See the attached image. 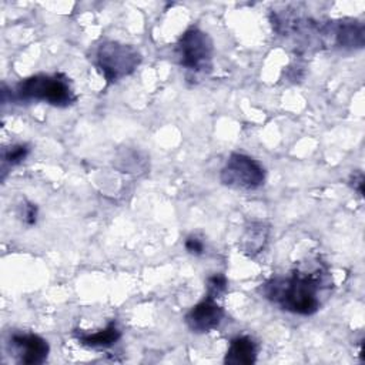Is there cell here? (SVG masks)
I'll list each match as a JSON object with an SVG mask.
<instances>
[{
	"instance_id": "1",
	"label": "cell",
	"mask_w": 365,
	"mask_h": 365,
	"mask_svg": "<svg viewBox=\"0 0 365 365\" xmlns=\"http://www.w3.org/2000/svg\"><path fill=\"white\" fill-rule=\"evenodd\" d=\"M322 284H325L322 269L315 272L297 271L291 277L267 281L262 284L261 292L284 311L299 315H312L321 305L318 292L322 288Z\"/></svg>"
},
{
	"instance_id": "2",
	"label": "cell",
	"mask_w": 365,
	"mask_h": 365,
	"mask_svg": "<svg viewBox=\"0 0 365 365\" xmlns=\"http://www.w3.org/2000/svg\"><path fill=\"white\" fill-rule=\"evenodd\" d=\"M11 100L43 101L56 107H67L76 101L73 88L64 74H36L17 83Z\"/></svg>"
},
{
	"instance_id": "3",
	"label": "cell",
	"mask_w": 365,
	"mask_h": 365,
	"mask_svg": "<svg viewBox=\"0 0 365 365\" xmlns=\"http://www.w3.org/2000/svg\"><path fill=\"white\" fill-rule=\"evenodd\" d=\"M96 63L107 83H114L131 74L138 67L141 54L130 44L107 40L97 47Z\"/></svg>"
},
{
	"instance_id": "4",
	"label": "cell",
	"mask_w": 365,
	"mask_h": 365,
	"mask_svg": "<svg viewBox=\"0 0 365 365\" xmlns=\"http://www.w3.org/2000/svg\"><path fill=\"white\" fill-rule=\"evenodd\" d=\"M178 63L194 73H208L212 68V40L198 27L187 29L175 44Z\"/></svg>"
},
{
	"instance_id": "5",
	"label": "cell",
	"mask_w": 365,
	"mask_h": 365,
	"mask_svg": "<svg viewBox=\"0 0 365 365\" xmlns=\"http://www.w3.org/2000/svg\"><path fill=\"white\" fill-rule=\"evenodd\" d=\"M220 180L224 185L231 188L257 190L265 181V170L252 157L232 153L221 170Z\"/></svg>"
},
{
	"instance_id": "6",
	"label": "cell",
	"mask_w": 365,
	"mask_h": 365,
	"mask_svg": "<svg viewBox=\"0 0 365 365\" xmlns=\"http://www.w3.org/2000/svg\"><path fill=\"white\" fill-rule=\"evenodd\" d=\"M224 318V309L214 298L205 297L194 305L185 315L187 327L195 334H204L215 329Z\"/></svg>"
},
{
	"instance_id": "7",
	"label": "cell",
	"mask_w": 365,
	"mask_h": 365,
	"mask_svg": "<svg viewBox=\"0 0 365 365\" xmlns=\"http://www.w3.org/2000/svg\"><path fill=\"white\" fill-rule=\"evenodd\" d=\"M10 342L13 349L17 352L19 361L21 364H43L50 352L47 341L36 334H13Z\"/></svg>"
},
{
	"instance_id": "8",
	"label": "cell",
	"mask_w": 365,
	"mask_h": 365,
	"mask_svg": "<svg viewBox=\"0 0 365 365\" xmlns=\"http://www.w3.org/2000/svg\"><path fill=\"white\" fill-rule=\"evenodd\" d=\"M331 34H334L335 44L344 48H361L365 43L364 24L359 21L331 23Z\"/></svg>"
},
{
	"instance_id": "9",
	"label": "cell",
	"mask_w": 365,
	"mask_h": 365,
	"mask_svg": "<svg viewBox=\"0 0 365 365\" xmlns=\"http://www.w3.org/2000/svg\"><path fill=\"white\" fill-rule=\"evenodd\" d=\"M257 344L251 336L241 335L230 342L224 362L230 365H251L257 361Z\"/></svg>"
},
{
	"instance_id": "10",
	"label": "cell",
	"mask_w": 365,
	"mask_h": 365,
	"mask_svg": "<svg viewBox=\"0 0 365 365\" xmlns=\"http://www.w3.org/2000/svg\"><path fill=\"white\" fill-rule=\"evenodd\" d=\"M121 336L120 329L117 328L115 322H110L104 329H100L97 332H80L77 334V339L91 348H107L115 344Z\"/></svg>"
},
{
	"instance_id": "11",
	"label": "cell",
	"mask_w": 365,
	"mask_h": 365,
	"mask_svg": "<svg viewBox=\"0 0 365 365\" xmlns=\"http://www.w3.org/2000/svg\"><path fill=\"white\" fill-rule=\"evenodd\" d=\"M268 238V227L262 222H251L242 237V248L247 254L254 255L264 248Z\"/></svg>"
},
{
	"instance_id": "12",
	"label": "cell",
	"mask_w": 365,
	"mask_h": 365,
	"mask_svg": "<svg viewBox=\"0 0 365 365\" xmlns=\"http://www.w3.org/2000/svg\"><path fill=\"white\" fill-rule=\"evenodd\" d=\"M29 153H30V148L26 144H13L9 148H4L3 163L9 164L10 167L19 165L26 160Z\"/></svg>"
},
{
	"instance_id": "13",
	"label": "cell",
	"mask_w": 365,
	"mask_h": 365,
	"mask_svg": "<svg viewBox=\"0 0 365 365\" xmlns=\"http://www.w3.org/2000/svg\"><path fill=\"white\" fill-rule=\"evenodd\" d=\"M227 287V278L222 274H215L207 279V297L217 299L222 294H225Z\"/></svg>"
},
{
	"instance_id": "14",
	"label": "cell",
	"mask_w": 365,
	"mask_h": 365,
	"mask_svg": "<svg viewBox=\"0 0 365 365\" xmlns=\"http://www.w3.org/2000/svg\"><path fill=\"white\" fill-rule=\"evenodd\" d=\"M184 247L185 250L190 252V254H194V255H201L204 254V242L195 237V235H190L185 242H184Z\"/></svg>"
},
{
	"instance_id": "15",
	"label": "cell",
	"mask_w": 365,
	"mask_h": 365,
	"mask_svg": "<svg viewBox=\"0 0 365 365\" xmlns=\"http://www.w3.org/2000/svg\"><path fill=\"white\" fill-rule=\"evenodd\" d=\"M37 214H38V210H37V205L33 204V202H26L23 205V220L27 225H34L36 221H37Z\"/></svg>"
},
{
	"instance_id": "16",
	"label": "cell",
	"mask_w": 365,
	"mask_h": 365,
	"mask_svg": "<svg viewBox=\"0 0 365 365\" xmlns=\"http://www.w3.org/2000/svg\"><path fill=\"white\" fill-rule=\"evenodd\" d=\"M351 185L354 187V190L358 191L359 195H364V175H362V173L352 174V177H351Z\"/></svg>"
}]
</instances>
